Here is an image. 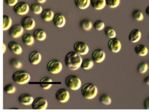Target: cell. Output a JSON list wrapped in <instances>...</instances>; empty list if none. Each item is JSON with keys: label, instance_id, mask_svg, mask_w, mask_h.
<instances>
[{"label": "cell", "instance_id": "obj_1", "mask_svg": "<svg viewBox=\"0 0 149 112\" xmlns=\"http://www.w3.org/2000/svg\"><path fill=\"white\" fill-rule=\"evenodd\" d=\"M82 59L80 55L75 51L68 52L65 58V63L67 67L72 70H78L81 67Z\"/></svg>", "mask_w": 149, "mask_h": 112}, {"label": "cell", "instance_id": "obj_2", "mask_svg": "<svg viewBox=\"0 0 149 112\" xmlns=\"http://www.w3.org/2000/svg\"><path fill=\"white\" fill-rule=\"evenodd\" d=\"M82 95L88 100L94 98L98 94V89L96 86L92 83H87L83 86L81 89Z\"/></svg>", "mask_w": 149, "mask_h": 112}, {"label": "cell", "instance_id": "obj_3", "mask_svg": "<svg viewBox=\"0 0 149 112\" xmlns=\"http://www.w3.org/2000/svg\"><path fill=\"white\" fill-rule=\"evenodd\" d=\"M12 79L16 83L19 85H24L30 81L31 76L25 71L18 70L13 74Z\"/></svg>", "mask_w": 149, "mask_h": 112}, {"label": "cell", "instance_id": "obj_4", "mask_svg": "<svg viewBox=\"0 0 149 112\" xmlns=\"http://www.w3.org/2000/svg\"><path fill=\"white\" fill-rule=\"evenodd\" d=\"M65 84L69 89L72 90H77L81 86V81L78 77L71 75L66 78Z\"/></svg>", "mask_w": 149, "mask_h": 112}, {"label": "cell", "instance_id": "obj_5", "mask_svg": "<svg viewBox=\"0 0 149 112\" xmlns=\"http://www.w3.org/2000/svg\"><path fill=\"white\" fill-rule=\"evenodd\" d=\"M63 65L61 62L55 59L49 61L47 65L48 71L53 74L59 73L63 70Z\"/></svg>", "mask_w": 149, "mask_h": 112}, {"label": "cell", "instance_id": "obj_6", "mask_svg": "<svg viewBox=\"0 0 149 112\" xmlns=\"http://www.w3.org/2000/svg\"><path fill=\"white\" fill-rule=\"evenodd\" d=\"M14 11L16 14L19 15H24L29 11L30 7L28 3L24 2H17L14 6Z\"/></svg>", "mask_w": 149, "mask_h": 112}, {"label": "cell", "instance_id": "obj_7", "mask_svg": "<svg viewBox=\"0 0 149 112\" xmlns=\"http://www.w3.org/2000/svg\"><path fill=\"white\" fill-rule=\"evenodd\" d=\"M55 98L61 103H65L70 99V93L65 88L58 89L55 93Z\"/></svg>", "mask_w": 149, "mask_h": 112}, {"label": "cell", "instance_id": "obj_8", "mask_svg": "<svg viewBox=\"0 0 149 112\" xmlns=\"http://www.w3.org/2000/svg\"><path fill=\"white\" fill-rule=\"evenodd\" d=\"M31 105L33 109H46L48 106V102L45 98L38 97L34 99V100Z\"/></svg>", "mask_w": 149, "mask_h": 112}, {"label": "cell", "instance_id": "obj_9", "mask_svg": "<svg viewBox=\"0 0 149 112\" xmlns=\"http://www.w3.org/2000/svg\"><path fill=\"white\" fill-rule=\"evenodd\" d=\"M107 46L109 50L113 53H118L120 50L122 48V45H121L120 41L116 38L110 39L108 42Z\"/></svg>", "mask_w": 149, "mask_h": 112}, {"label": "cell", "instance_id": "obj_10", "mask_svg": "<svg viewBox=\"0 0 149 112\" xmlns=\"http://www.w3.org/2000/svg\"><path fill=\"white\" fill-rule=\"evenodd\" d=\"M73 48L75 52L80 55H84L89 51V47L85 43L78 41L74 43Z\"/></svg>", "mask_w": 149, "mask_h": 112}, {"label": "cell", "instance_id": "obj_11", "mask_svg": "<svg viewBox=\"0 0 149 112\" xmlns=\"http://www.w3.org/2000/svg\"><path fill=\"white\" fill-rule=\"evenodd\" d=\"M24 27L21 25L15 24L13 26L9 29V34L10 36L14 39L20 38L21 35L23 34L24 31Z\"/></svg>", "mask_w": 149, "mask_h": 112}, {"label": "cell", "instance_id": "obj_12", "mask_svg": "<svg viewBox=\"0 0 149 112\" xmlns=\"http://www.w3.org/2000/svg\"><path fill=\"white\" fill-rule=\"evenodd\" d=\"M21 24L24 29L27 31H31L36 26V21L29 16H25L21 19Z\"/></svg>", "mask_w": 149, "mask_h": 112}, {"label": "cell", "instance_id": "obj_13", "mask_svg": "<svg viewBox=\"0 0 149 112\" xmlns=\"http://www.w3.org/2000/svg\"><path fill=\"white\" fill-rule=\"evenodd\" d=\"M106 57L105 51L100 49H97L93 51L92 54V60L96 63H101L103 62Z\"/></svg>", "mask_w": 149, "mask_h": 112}, {"label": "cell", "instance_id": "obj_14", "mask_svg": "<svg viewBox=\"0 0 149 112\" xmlns=\"http://www.w3.org/2000/svg\"><path fill=\"white\" fill-rule=\"evenodd\" d=\"M53 21L56 27L58 28H63L65 26L66 20L65 17L63 14L60 13H57L54 16Z\"/></svg>", "mask_w": 149, "mask_h": 112}, {"label": "cell", "instance_id": "obj_15", "mask_svg": "<svg viewBox=\"0 0 149 112\" xmlns=\"http://www.w3.org/2000/svg\"><path fill=\"white\" fill-rule=\"evenodd\" d=\"M141 31L138 29H134L130 33L128 39L130 42L134 43L138 42L141 39Z\"/></svg>", "mask_w": 149, "mask_h": 112}, {"label": "cell", "instance_id": "obj_16", "mask_svg": "<svg viewBox=\"0 0 149 112\" xmlns=\"http://www.w3.org/2000/svg\"><path fill=\"white\" fill-rule=\"evenodd\" d=\"M29 61L33 65H36L41 62L42 56L39 51H33L29 55Z\"/></svg>", "mask_w": 149, "mask_h": 112}, {"label": "cell", "instance_id": "obj_17", "mask_svg": "<svg viewBox=\"0 0 149 112\" xmlns=\"http://www.w3.org/2000/svg\"><path fill=\"white\" fill-rule=\"evenodd\" d=\"M34 100V97L28 94H22L19 97V101L20 104L25 106H29L32 104Z\"/></svg>", "mask_w": 149, "mask_h": 112}, {"label": "cell", "instance_id": "obj_18", "mask_svg": "<svg viewBox=\"0 0 149 112\" xmlns=\"http://www.w3.org/2000/svg\"><path fill=\"white\" fill-rule=\"evenodd\" d=\"M55 15L54 12L50 9H45L43 10L41 14V17L42 19L45 22H49L53 19Z\"/></svg>", "mask_w": 149, "mask_h": 112}, {"label": "cell", "instance_id": "obj_19", "mask_svg": "<svg viewBox=\"0 0 149 112\" xmlns=\"http://www.w3.org/2000/svg\"><path fill=\"white\" fill-rule=\"evenodd\" d=\"M134 51L136 54L139 56H145L147 54H148L149 50L145 45L142 44H139L136 45L134 47Z\"/></svg>", "mask_w": 149, "mask_h": 112}, {"label": "cell", "instance_id": "obj_20", "mask_svg": "<svg viewBox=\"0 0 149 112\" xmlns=\"http://www.w3.org/2000/svg\"><path fill=\"white\" fill-rule=\"evenodd\" d=\"M8 47L12 53L16 55H20L22 52V48L21 46L15 41H10L9 43Z\"/></svg>", "mask_w": 149, "mask_h": 112}, {"label": "cell", "instance_id": "obj_21", "mask_svg": "<svg viewBox=\"0 0 149 112\" xmlns=\"http://www.w3.org/2000/svg\"><path fill=\"white\" fill-rule=\"evenodd\" d=\"M90 5L95 10H102L106 6L105 0H90Z\"/></svg>", "mask_w": 149, "mask_h": 112}, {"label": "cell", "instance_id": "obj_22", "mask_svg": "<svg viewBox=\"0 0 149 112\" xmlns=\"http://www.w3.org/2000/svg\"><path fill=\"white\" fill-rule=\"evenodd\" d=\"M33 36L37 40L39 41H42L46 39L47 34L43 30L41 29H37L33 32Z\"/></svg>", "mask_w": 149, "mask_h": 112}, {"label": "cell", "instance_id": "obj_23", "mask_svg": "<svg viewBox=\"0 0 149 112\" xmlns=\"http://www.w3.org/2000/svg\"><path fill=\"white\" fill-rule=\"evenodd\" d=\"M74 3L77 8L84 10L90 6V0H74Z\"/></svg>", "mask_w": 149, "mask_h": 112}, {"label": "cell", "instance_id": "obj_24", "mask_svg": "<svg viewBox=\"0 0 149 112\" xmlns=\"http://www.w3.org/2000/svg\"><path fill=\"white\" fill-rule=\"evenodd\" d=\"M94 66V61L93 60H92L90 58H85L82 60L81 64V68L82 70H91Z\"/></svg>", "mask_w": 149, "mask_h": 112}, {"label": "cell", "instance_id": "obj_25", "mask_svg": "<svg viewBox=\"0 0 149 112\" xmlns=\"http://www.w3.org/2000/svg\"><path fill=\"white\" fill-rule=\"evenodd\" d=\"M34 37L29 33H26L22 36V41L27 46H31L34 43Z\"/></svg>", "mask_w": 149, "mask_h": 112}, {"label": "cell", "instance_id": "obj_26", "mask_svg": "<svg viewBox=\"0 0 149 112\" xmlns=\"http://www.w3.org/2000/svg\"><path fill=\"white\" fill-rule=\"evenodd\" d=\"M80 26L85 31H90L93 27L91 21L87 19H82L80 23Z\"/></svg>", "mask_w": 149, "mask_h": 112}, {"label": "cell", "instance_id": "obj_27", "mask_svg": "<svg viewBox=\"0 0 149 112\" xmlns=\"http://www.w3.org/2000/svg\"><path fill=\"white\" fill-rule=\"evenodd\" d=\"M3 31H7L12 27V19L8 15H4L3 16Z\"/></svg>", "mask_w": 149, "mask_h": 112}, {"label": "cell", "instance_id": "obj_28", "mask_svg": "<svg viewBox=\"0 0 149 112\" xmlns=\"http://www.w3.org/2000/svg\"><path fill=\"white\" fill-rule=\"evenodd\" d=\"M30 9L31 10V12L36 15L41 14L43 11V9L41 6L38 3H33L31 4L30 6Z\"/></svg>", "mask_w": 149, "mask_h": 112}, {"label": "cell", "instance_id": "obj_29", "mask_svg": "<svg viewBox=\"0 0 149 112\" xmlns=\"http://www.w3.org/2000/svg\"><path fill=\"white\" fill-rule=\"evenodd\" d=\"M132 17L134 19L137 21H141L144 19V15L143 13L138 9L134 10L132 13Z\"/></svg>", "mask_w": 149, "mask_h": 112}, {"label": "cell", "instance_id": "obj_30", "mask_svg": "<svg viewBox=\"0 0 149 112\" xmlns=\"http://www.w3.org/2000/svg\"><path fill=\"white\" fill-rule=\"evenodd\" d=\"M104 33L105 35L110 39L116 38V32L115 30L111 27H106L104 29Z\"/></svg>", "mask_w": 149, "mask_h": 112}, {"label": "cell", "instance_id": "obj_31", "mask_svg": "<svg viewBox=\"0 0 149 112\" xmlns=\"http://www.w3.org/2000/svg\"><path fill=\"white\" fill-rule=\"evenodd\" d=\"M149 69V65L146 62H141L138 66L137 70L139 73L143 74Z\"/></svg>", "mask_w": 149, "mask_h": 112}, {"label": "cell", "instance_id": "obj_32", "mask_svg": "<svg viewBox=\"0 0 149 112\" xmlns=\"http://www.w3.org/2000/svg\"><path fill=\"white\" fill-rule=\"evenodd\" d=\"M99 101L102 104L105 105H110L112 102L111 98L106 94H103L102 96H100L99 98Z\"/></svg>", "mask_w": 149, "mask_h": 112}, {"label": "cell", "instance_id": "obj_33", "mask_svg": "<svg viewBox=\"0 0 149 112\" xmlns=\"http://www.w3.org/2000/svg\"><path fill=\"white\" fill-rule=\"evenodd\" d=\"M93 27L96 31H101L105 27V23L102 20H97L94 22Z\"/></svg>", "mask_w": 149, "mask_h": 112}, {"label": "cell", "instance_id": "obj_34", "mask_svg": "<svg viewBox=\"0 0 149 112\" xmlns=\"http://www.w3.org/2000/svg\"><path fill=\"white\" fill-rule=\"evenodd\" d=\"M106 5L110 8L117 7L120 4V0H105Z\"/></svg>", "mask_w": 149, "mask_h": 112}, {"label": "cell", "instance_id": "obj_35", "mask_svg": "<svg viewBox=\"0 0 149 112\" xmlns=\"http://www.w3.org/2000/svg\"><path fill=\"white\" fill-rule=\"evenodd\" d=\"M4 91L7 94H13L16 92V87L12 84H8L3 88Z\"/></svg>", "mask_w": 149, "mask_h": 112}, {"label": "cell", "instance_id": "obj_36", "mask_svg": "<svg viewBox=\"0 0 149 112\" xmlns=\"http://www.w3.org/2000/svg\"><path fill=\"white\" fill-rule=\"evenodd\" d=\"M10 64L14 68L16 69H20L22 67V63L19 60L16 58H12L10 60Z\"/></svg>", "mask_w": 149, "mask_h": 112}, {"label": "cell", "instance_id": "obj_37", "mask_svg": "<svg viewBox=\"0 0 149 112\" xmlns=\"http://www.w3.org/2000/svg\"><path fill=\"white\" fill-rule=\"evenodd\" d=\"M18 0H4V2L6 3L8 6L14 7L17 3Z\"/></svg>", "mask_w": 149, "mask_h": 112}, {"label": "cell", "instance_id": "obj_38", "mask_svg": "<svg viewBox=\"0 0 149 112\" xmlns=\"http://www.w3.org/2000/svg\"><path fill=\"white\" fill-rule=\"evenodd\" d=\"M40 87L43 89H49L52 86V83H41Z\"/></svg>", "mask_w": 149, "mask_h": 112}, {"label": "cell", "instance_id": "obj_39", "mask_svg": "<svg viewBox=\"0 0 149 112\" xmlns=\"http://www.w3.org/2000/svg\"><path fill=\"white\" fill-rule=\"evenodd\" d=\"M144 107L146 109H149V97H148L144 101Z\"/></svg>", "mask_w": 149, "mask_h": 112}, {"label": "cell", "instance_id": "obj_40", "mask_svg": "<svg viewBox=\"0 0 149 112\" xmlns=\"http://www.w3.org/2000/svg\"><path fill=\"white\" fill-rule=\"evenodd\" d=\"M40 82H52L53 81L50 77H44L40 80Z\"/></svg>", "mask_w": 149, "mask_h": 112}, {"label": "cell", "instance_id": "obj_41", "mask_svg": "<svg viewBox=\"0 0 149 112\" xmlns=\"http://www.w3.org/2000/svg\"><path fill=\"white\" fill-rule=\"evenodd\" d=\"M144 82L145 84L149 85V76L145 77V79H144Z\"/></svg>", "mask_w": 149, "mask_h": 112}, {"label": "cell", "instance_id": "obj_42", "mask_svg": "<svg viewBox=\"0 0 149 112\" xmlns=\"http://www.w3.org/2000/svg\"><path fill=\"white\" fill-rule=\"evenodd\" d=\"M145 13L149 17V6H148L145 9Z\"/></svg>", "mask_w": 149, "mask_h": 112}, {"label": "cell", "instance_id": "obj_43", "mask_svg": "<svg viewBox=\"0 0 149 112\" xmlns=\"http://www.w3.org/2000/svg\"><path fill=\"white\" fill-rule=\"evenodd\" d=\"M37 2H38L39 3H44L46 2L47 0H36Z\"/></svg>", "mask_w": 149, "mask_h": 112}, {"label": "cell", "instance_id": "obj_44", "mask_svg": "<svg viewBox=\"0 0 149 112\" xmlns=\"http://www.w3.org/2000/svg\"><path fill=\"white\" fill-rule=\"evenodd\" d=\"M3 53H5V52H6V49H7V48H6V44H5L4 43H3Z\"/></svg>", "mask_w": 149, "mask_h": 112}, {"label": "cell", "instance_id": "obj_45", "mask_svg": "<svg viewBox=\"0 0 149 112\" xmlns=\"http://www.w3.org/2000/svg\"></svg>", "mask_w": 149, "mask_h": 112}]
</instances>
